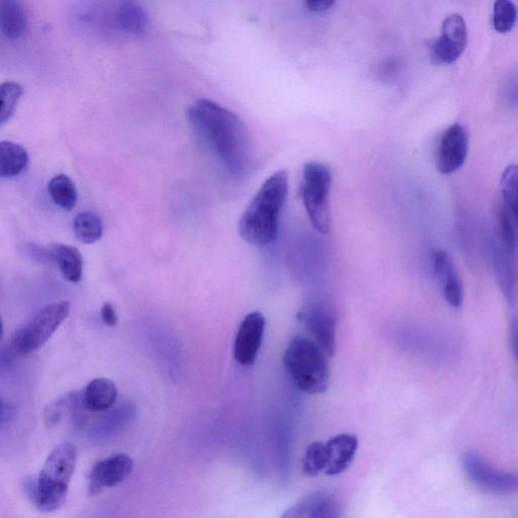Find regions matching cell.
Segmentation results:
<instances>
[{"label":"cell","mask_w":518,"mask_h":518,"mask_svg":"<svg viewBox=\"0 0 518 518\" xmlns=\"http://www.w3.org/2000/svg\"><path fill=\"white\" fill-rule=\"evenodd\" d=\"M188 120L198 140L228 174L236 180L245 179L252 164L251 138L245 123L210 100H200L191 106Z\"/></svg>","instance_id":"6da1fadb"},{"label":"cell","mask_w":518,"mask_h":518,"mask_svg":"<svg viewBox=\"0 0 518 518\" xmlns=\"http://www.w3.org/2000/svg\"><path fill=\"white\" fill-rule=\"evenodd\" d=\"M289 194L286 170H278L255 194L242 214L238 229L243 240L254 246H268L278 237L282 210Z\"/></svg>","instance_id":"7a4b0ae2"},{"label":"cell","mask_w":518,"mask_h":518,"mask_svg":"<svg viewBox=\"0 0 518 518\" xmlns=\"http://www.w3.org/2000/svg\"><path fill=\"white\" fill-rule=\"evenodd\" d=\"M76 461L75 446L62 444L51 452L38 479L26 482L27 495L38 509L50 512L64 504Z\"/></svg>","instance_id":"3957f363"},{"label":"cell","mask_w":518,"mask_h":518,"mask_svg":"<svg viewBox=\"0 0 518 518\" xmlns=\"http://www.w3.org/2000/svg\"><path fill=\"white\" fill-rule=\"evenodd\" d=\"M327 354L309 338L295 336L286 349L284 365L297 387L311 395L324 393L329 386Z\"/></svg>","instance_id":"277c9868"},{"label":"cell","mask_w":518,"mask_h":518,"mask_svg":"<svg viewBox=\"0 0 518 518\" xmlns=\"http://www.w3.org/2000/svg\"><path fill=\"white\" fill-rule=\"evenodd\" d=\"M71 19L73 26L86 36L104 41L126 38L122 0H79Z\"/></svg>","instance_id":"5b68a950"},{"label":"cell","mask_w":518,"mask_h":518,"mask_svg":"<svg viewBox=\"0 0 518 518\" xmlns=\"http://www.w3.org/2000/svg\"><path fill=\"white\" fill-rule=\"evenodd\" d=\"M301 195L306 213L319 233L330 229L329 194L332 185L330 168L320 162L305 163L302 174Z\"/></svg>","instance_id":"8992f818"},{"label":"cell","mask_w":518,"mask_h":518,"mask_svg":"<svg viewBox=\"0 0 518 518\" xmlns=\"http://www.w3.org/2000/svg\"><path fill=\"white\" fill-rule=\"evenodd\" d=\"M70 313L66 301L55 302L40 310L13 338V349L20 356L40 350Z\"/></svg>","instance_id":"52a82bcc"},{"label":"cell","mask_w":518,"mask_h":518,"mask_svg":"<svg viewBox=\"0 0 518 518\" xmlns=\"http://www.w3.org/2000/svg\"><path fill=\"white\" fill-rule=\"evenodd\" d=\"M462 467L471 483L485 492L509 495L518 491V473L497 469L477 453H465Z\"/></svg>","instance_id":"ba28073f"},{"label":"cell","mask_w":518,"mask_h":518,"mask_svg":"<svg viewBox=\"0 0 518 518\" xmlns=\"http://www.w3.org/2000/svg\"><path fill=\"white\" fill-rule=\"evenodd\" d=\"M264 314L253 311L245 316L238 329L234 343V358L244 367L254 364L261 351L266 331Z\"/></svg>","instance_id":"9c48e42d"},{"label":"cell","mask_w":518,"mask_h":518,"mask_svg":"<svg viewBox=\"0 0 518 518\" xmlns=\"http://www.w3.org/2000/svg\"><path fill=\"white\" fill-rule=\"evenodd\" d=\"M468 41L466 22L460 15L449 16L441 37L431 47V58L437 64H452L463 54Z\"/></svg>","instance_id":"30bf717a"},{"label":"cell","mask_w":518,"mask_h":518,"mask_svg":"<svg viewBox=\"0 0 518 518\" xmlns=\"http://www.w3.org/2000/svg\"><path fill=\"white\" fill-rule=\"evenodd\" d=\"M298 318L313 334L316 342L328 357H333L336 348V315L323 303H313L302 310Z\"/></svg>","instance_id":"8fae6325"},{"label":"cell","mask_w":518,"mask_h":518,"mask_svg":"<svg viewBox=\"0 0 518 518\" xmlns=\"http://www.w3.org/2000/svg\"><path fill=\"white\" fill-rule=\"evenodd\" d=\"M493 269L499 289L513 308H518V248L495 246Z\"/></svg>","instance_id":"7c38bea8"},{"label":"cell","mask_w":518,"mask_h":518,"mask_svg":"<svg viewBox=\"0 0 518 518\" xmlns=\"http://www.w3.org/2000/svg\"><path fill=\"white\" fill-rule=\"evenodd\" d=\"M469 150V136L460 124L452 125L443 135L437 153V167L441 174L451 175L465 163Z\"/></svg>","instance_id":"4fadbf2b"},{"label":"cell","mask_w":518,"mask_h":518,"mask_svg":"<svg viewBox=\"0 0 518 518\" xmlns=\"http://www.w3.org/2000/svg\"><path fill=\"white\" fill-rule=\"evenodd\" d=\"M133 467V459L125 454L98 462L92 468L89 476L90 494L98 495L105 488H112L121 484L131 475Z\"/></svg>","instance_id":"5bb4252c"},{"label":"cell","mask_w":518,"mask_h":518,"mask_svg":"<svg viewBox=\"0 0 518 518\" xmlns=\"http://www.w3.org/2000/svg\"><path fill=\"white\" fill-rule=\"evenodd\" d=\"M434 271L447 303L459 309L464 302V289L452 257L446 251H437L434 256Z\"/></svg>","instance_id":"9a60e30c"},{"label":"cell","mask_w":518,"mask_h":518,"mask_svg":"<svg viewBox=\"0 0 518 518\" xmlns=\"http://www.w3.org/2000/svg\"><path fill=\"white\" fill-rule=\"evenodd\" d=\"M359 446L355 435H338L325 443L326 467L324 474L337 476L353 464Z\"/></svg>","instance_id":"2e32d148"},{"label":"cell","mask_w":518,"mask_h":518,"mask_svg":"<svg viewBox=\"0 0 518 518\" xmlns=\"http://www.w3.org/2000/svg\"><path fill=\"white\" fill-rule=\"evenodd\" d=\"M118 398L117 385L110 379L98 378L81 393L82 408L91 412H104L114 406Z\"/></svg>","instance_id":"e0dca14e"},{"label":"cell","mask_w":518,"mask_h":518,"mask_svg":"<svg viewBox=\"0 0 518 518\" xmlns=\"http://www.w3.org/2000/svg\"><path fill=\"white\" fill-rule=\"evenodd\" d=\"M284 517H337L340 507L337 500L328 493L318 492L304 498L283 515Z\"/></svg>","instance_id":"ac0fdd59"},{"label":"cell","mask_w":518,"mask_h":518,"mask_svg":"<svg viewBox=\"0 0 518 518\" xmlns=\"http://www.w3.org/2000/svg\"><path fill=\"white\" fill-rule=\"evenodd\" d=\"M51 262H54L65 280L77 284L83 276V257L74 246L56 243L48 247Z\"/></svg>","instance_id":"d6986e66"},{"label":"cell","mask_w":518,"mask_h":518,"mask_svg":"<svg viewBox=\"0 0 518 518\" xmlns=\"http://www.w3.org/2000/svg\"><path fill=\"white\" fill-rule=\"evenodd\" d=\"M0 30L10 40H19L28 31V17L22 0H0Z\"/></svg>","instance_id":"ffe728a7"},{"label":"cell","mask_w":518,"mask_h":518,"mask_svg":"<svg viewBox=\"0 0 518 518\" xmlns=\"http://www.w3.org/2000/svg\"><path fill=\"white\" fill-rule=\"evenodd\" d=\"M27 150L14 142L0 143V177L12 179L20 176L29 166Z\"/></svg>","instance_id":"44dd1931"},{"label":"cell","mask_w":518,"mask_h":518,"mask_svg":"<svg viewBox=\"0 0 518 518\" xmlns=\"http://www.w3.org/2000/svg\"><path fill=\"white\" fill-rule=\"evenodd\" d=\"M136 408L132 403H125L107 414L93 428V437L104 439L123 428L135 416Z\"/></svg>","instance_id":"7402d4cb"},{"label":"cell","mask_w":518,"mask_h":518,"mask_svg":"<svg viewBox=\"0 0 518 518\" xmlns=\"http://www.w3.org/2000/svg\"><path fill=\"white\" fill-rule=\"evenodd\" d=\"M73 230L80 242L90 245L103 237L104 225L99 215L93 212H82L74 218Z\"/></svg>","instance_id":"603a6c76"},{"label":"cell","mask_w":518,"mask_h":518,"mask_svg":"<svg viewBox=\"0 0 518 518\" xmlns=\"http://www.w3.org/2000/svg\"><path fill=\"white\" fill-rule=\"evenodd\" d=\"M48 193L52 201L61 209L70 212L77 204V190L72 180L65 175H58L48 184Z\"/></svg>","instance_id":"cb8c5ba5"},{"label":"cell","mask_w":518,"mask_h":518,"mask_svg":"<svg viewBox=\"0 0 518 518\" xmlns=\"http://www.w3.org/2000/svg\"><path fill=\"white\" fill-rule=\"evenodd\" d=\"M500 186L504 204L518 224V163L504 170Z\"/></svg>","instance_id":"d4e9b609"},{"label":"cell","mask_w":518,"mask_h":518,"mask_svg":"<svg viewBox=\"0 0 518 518\" xmlns=\"http://www.w3.org/2000/svg\"><path fill=\"white\" fill-rule=\"evenodd\" d=\"M22 96L23 88L17 82L8 81L0 86V125L3 126L12 119Z\"/></svg>","instance_id":"484cf974"},{"label":"cell","mask_w":518,"mask_h":518,"mask_svg":"<svg viewBox=\"0 0 518 518\" xmlns=\"http://www.w3.org/2000/svg\"><path fill=\"white\" fill-rule=\"evenodd\" d=\"M517 19V10L511 0H496L493 10V26L498 33L510 32Z\"/></svg>","instance_id":"4316f807"},{"label":"cell","mask_w":518,"mask_h":518,"mask_svg":"<svg viewBox=\"0 0 518 518\" xmlns=\"http://www.w3.org/2000/svg\"><path fill=\"white\" fill-rule=\"evenodd\" d=\"M513 216L503 204L498 211L499 244L508 248H518V236L513 223Z\"/></svg>","instance_id":"83f0119b"},{"label":"cell","mask_w":518,"mask_h":518,"mask_svg":"<svg viewBox=\"0 0 518 518\" xmlns=\"http://www.w3.org/2000/svg\"><path fill=\"white\" fill-rule=\"evenodd\" d=\"M326 467L325 443L316 442L310 445L303 459V470L308 476L324 473Z\"/></svg>","instance_id":"f1b7e54d"},{"label":"cell","mask_w":518,"mask_h":518,"mask_svg":"<svg viewBox=\"0 0 518 518\" xmlns=\"http://www.w3.org/2000/svg\"><path fill=\"white\" fill-rule=\"evenodd\" d=\"M510 343L518 364V314L512 315L509 322Z\"/></svg>","instance_id":"f546056e"},{"label":"cell","mask_w":518,"mask_h":518,"mask_svg":"<svg viewBox=\"0 0 518 518\" xmlns=\"http://www.w3.org/2000/svg\"><path fill=\"white\" fill-rule=\"evenodd\" d=\"M399 65L400 63L396 59H387L379 66V75L383 79H390L393 78L397 72L399 71Z\"/></svg>","instance_id":"4dcf8cb0"},{"label":"cell","mask_w":518,"mask_h":518,"mask_svg":"<svg viewBox=\"0 0 518 518\" xmlns=\"http://www.w3.org/2000/svg\"><path fill=\"white\" fill-rule=\"evenodd\" d=\"M103 322L109 327H115L118 324L119 318L117 311L113 304L107 302L103 305L101 311Z\"/></svg>","instance_id":"1f68e13d"},{"label":"cell","mask_w":518,"mask_h":518,"mask_svg":"<svg viewBox=\"0 0 518 518\" xmlns=\"http://www.w3.org/2000/svg\"><path fill=\"white\" fill-rule=\"evenodd\" d=\"M335 0H305L306 7L313 13H323L329 10Z\"/></svg>","instance_id":"d6a6232c"},{"label":"cell","mask_w":518,"mask_h":518,"mask_svg":"<svg viewBox=\"0 0 518 518\" xmlns=\"http://www.w3.org/2000/svg\"><path fill=\"white\" fill-rule=\"evenodd\" d=\"M16 409L10 403L3 402V414H2V424L5 425L7 422H11L15 417Z\"/></svg>","instance_id":"836d02e7"}]
</instances>
